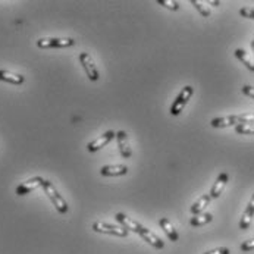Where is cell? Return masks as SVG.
<instances>
[{
    "mask_svg": "<svg viewBox=\"0 0 254 254\" xmlns=\"http://www.w3.org/2000/svg\"><path fill=\"white\" fill-rule=\"evenodd\" d=\"M43 190H44L46 195L49 197V200L52 201V204L55 206V209H56L61 215L68 213L69 206H68L66 200L59 194V191L56 190V187H55L52 182L47 181V180H44V182H43Z\"/></svg>",
    "mask_w": 254,
    "mask_h": 254,
    "instance_id": "1",
    "label": "cell"
},
{
    "mask_svg": "<svg viewBox=\"0 0 254 254\" xmlns=\"http://www.w3.org/2000/svg\"><path fill=\"white\" fill-rule=\"evenodd\" d=\"M75 44L73 38H59V37H44L37 41L40 49H65Z\"/></svg>",
    "mask_w": 254,
    "mask_h": 254,
    "instance_id": "2",
    "label": "cell"
},
{
    "mask_svg": "<svg viewBox=\"0 0 254 254\" xmlns=\"http://www.w3.org/2000/svg\"><path fill=\"white\" fill-rule=\"evenodd\" d=\"M93 231L99 232V234H108V235H113V237H121V238L128 237V232H129L124 226L110 225V223L102 222V220H97V222L93 223Z\"/></svg>",
    "mask_w": 254,
    "mask_h": 254,
    "instance_id": "3",
    "label": "cell"
},
{
    "mask_svg": "<svg viewBox=\"0 0 254 254\" xmlns=\"http://www.w3.org/2000/svg\"><path fill=\"white\" fill-rule=\"evenodd\" d=\"M192 94H194V88L191 85H185L181 90V93L177 96V99L174 100V103H172L171 115L172 116H178L184 110V108L187 106V103L190 102V99L192 97Z\"/></svg>",
    "mask_w": 254,
    "mask_h": 254,
    "instance_id": "4",
    "label": "cell"
},
{
    "mask_svg": "<svg viewBox=\"0 0 254 254\" xmlns=\"http://www.w3.org/2000/svg\"><path fill=\"white\" fill-rule=\"evenodd\" d=\"M79 64L82 65V68H84V71H85L90 81H97L99 79V76H100L99 71L96 68V64H94L93 58L88 53H85V52L79 53Z\"/></svg>",
    "mask_w": 254,
    "mask_h": 254,
    "instance_id": "5",
    "label": "cell"
},
{
    "mask_svg": "<svg viewBox=\"0 0 254 254\" xmlns=\"http://www.w3.org/2000/svg\"><path fill=\"white\" fill-rule=\"evenodd\" d=\"M43 182H44V178H41V177H33V178H30L28 181L22 182V184H19L18 187H16V194L18 195H27V194H30L31 191H34L37 188H40V187H43Z\"/></svg>",
    "mask_w": 254,
    "mask_h": 254,
    "instance_id": "6",
    "label": "cell"
},
{
    "mask_svg": "<svg viewBox=\"0 0 254 254\" xmlns=\"http://www.w3.org/2000/svg\"><path fill=\"white\" fill-rule=\"evenodd\" d=\"M113 138H116V132H115V131H106V132L102 134L99 138H96V140H93L91 143H88V144H87V148H88V151H91V153L99 151L100 148H103L105 145L109 144Z\"/></svg>",
    "mask_w": 254,
    "mask_h": 254,
    "instance_id": "7",
    "label": "cell"
},
{
    "mask_svg": "<svg viewBox=\"0 0 254 254\" xmlns=\"http://www.w3.org/2000/svg\"><path fill=\"white\" fill-rule=\"evenodd\" d=\"M116 141H118V147H119V153L124 159H129L132 156V150L129 145V140H128V134L125 131H118L116 132Z\"/></svg>",
    "mask_w": 254,
    "mask_h": 254,
    "instance_id": "8",
    "label": "cell"
},
{
    "mask_svg": "<svg viewBox=\"0 0 254 254\" xmlns=\"http://www.w3.org/2000/svg\"><path fill=\"white\" fill-rule=\"evenodd\" d=\"M115 219L127 229V231H132V232H135V234H140L141 232V229L144 228L140 222H137V220H134V219L128 218L127 215H124V213H116L115 215Z\"/></svg>",
    "mask_w": 254,
    "mask_h": 254,
    "instance_id": "9",
    "label": "cell"
},
{
    "mask_svg": "<svg viewBox=\"0 0 254 254\" xmlns=\"http://www.w3.org/2000/svg\"><path fill=\"white\" fill-rule=\"evenodd\" d=\"M100 174L103 177H124L128 174L127 165H106L100 169Z\"/></svg>",
    "mask_w": 254,
    "mask_h": 254,
    "instance_id": "10",
    "label": "cell"
},
{
    "mask_svg": "<svg viewBox=\"0 0 254 254\" xmlns=\"http://www.w3.org/2000/svg\"><path fill=\"white\" fill-rule=\"evenodd\" d=\"M144 241H147L150 246H153L154 249H157V250H163L165 249V243L156 235V234H153L150 229H147V228H143L141 229V232L138 234Z\"/></svg>",
    "mask_w": 254,
    "mask_h": 254,
    "instance_id": "11",
    "label": "cell"
},
{
    "mask_svg": "<svg viewBox=\"0 0 254 254\" xmlns=\"http://www.w3.org/2000/svg\"><path fill=\"white\" fill-rule=\"evenodd\" d=\"M228 181H229V175H228L226 172L219 174V177L216 178V181H215L212 190H210V197H212V198H218V197H220V194H222V191L225 190Z\"/></svg>",
    "mask_w": 254,
    "mask_h": 254,
    "instance_id": "12",
    "label": "cell"
},
{
    "mask_svg": "<svg viewBox=\"0 0 254 254\" xmlns=\"http://www.w3.org/2000/svg\"><path fill=\"white\" fill-rule=\"evenodd\" d=\"M253 218H254V194H253V197H252V200H250V203L247 204V207H246L244 213H243V218H241V220H240V229H243V231L249 229V228H250V225H252V222H253Z\"/></svg>",
    "mask_w": 254,
    "mask_h": 254,
    "instance_id": "13",
    "label": "cell"
},
{
    "mask_svg": "<svg viewBox=\"0 0 254 254\" xmlns=\"http://www.w3.org/2000/svg\"><path fill=\"white\" fill-rule=\"evenodd\" d=\"M238 122V116L237 115H229V116H223V118H215L210 121V125L213 128H228V127H237Z\"/></svg>",
    "mask_w": 254,
    "mask_h": 254,
    "instance_id": "14",
    "label": "cell"
},
{
    "mask_svg": "<svg viewBox=\"0 0 254 254\" xmlns=\"http://www.w3.org/2000/svg\"><path fill=\"white\" fill-rule=\"evenodd\" d=\"M0 81L3 82H9L13 85H21L25 81V76L21 73L12 72V71H6V69H0Z\"/></svg>",
    "mask_w": 254,
    "mask_h": 254,
    "instance_id": "15",
    "label": "cell"
},
{
    "mask_svg": "<svg viewBox=\"0 0 254 254\" xmlns=\"http://www.w3.org/2000/svg\"><path fill=\"white\" fill-rule=\"evenodd\" d=\"M159 225H160V228L163 229V232L168 235V238H169L172 243H177V241L180 240V235H178L177 229L174 228V225L171 223V220H169V219L160 218V220H159Z\"/></svg>",
    "mask_w": 254,
    "mask_h": 254,
    "instance_id": "16",
    "label": "cell"
},
{
    "mask_svg": "<svg viewBox=\"0 0 254 254\" xmlns=\"http://www.w3.org/2000/svg\"><path fill=\"white\" fill-rule=\"evenodd\" d=\"M212 201V197L210 194H203L197 201H194V204L191 206V213L192 215H198V213H203V210L209 206V203Z\"/></svg>",
    "mask_w": 254,
    "mask_h": 254,
    "instance_id": "17",
    "label": "cell"
},
{
    "mask_svg": "<svg viewBox=\"0 0 254 254\" xmlns=\"http://www.w3.org/2000/svg\"><path fill=\"white\" fill-rule=\"evenodd\" d=\"M212 220H213V215L212 213H198V215H194L191 218L190 223H191V226L198 228V226H204V225L210 223Z\"/></svg>",
    "mask_w": 254,
    "mask_h": 254,
    "instance_id": "18",
    "label": "cell"
},
{
    "mask_svg": "<svg viewBox=\"0 0 254 254\" xmlns=\"http://www.w3.org/2000/svg\"><path fill=\"white\" fill-rule=\"evenodd\" d=\"M234 55H235V58H237L238 61H241V62L246 65V68H247L249 71L254 72V62L252 61V58L247 55V52H246V50H243V49H237Z\"/></svg>",
    "mask_w": 254,
    "mask_h": 254,
    "instance_id": "19",
    "label": "cell"
},
{
    "mask_svg": "<svg viewBox=\"0 0 254 254\" xmlns=\"http://www.w3.org/2000/svg\"><path fill=\"white\" fill-rule=\"evenodd\" d=\"M235 132L244 135H254V124H238L235 127Z\"/></svg>",
    "mask_w": 254,
    "mask_h": 254,
    "instance_id": "20",
    "label": "cell"
},
{
    "mask_svg": "<svg viewBox=\"0 0 254 254\" xmlns=\"http://www.w3.org/2000/svg\"><path fill=\"white\" fill-rule=\"evenodd\" d=\"M191 4H192V6H194V7H195V9H197V10L204 16V18H209V16H210V13H212V12H210V9L206 6V3L198 1V0H191Z\"/></svg>",
    "mask_w": 254,
    "mask_h": 254,
    "instance_id": "21",
    "label": "cell"
},
{
    "mask_svg": "<svg viewBox=\"0 0 254 254\" xmlns=\"http://www.w3.org/2000/svg\"><path fill=\"white\" fill-rule=\"evenodd\" d=\"M157 3L169 10H178L180 9V3L175 0H157Z\"/></svg>",
    "mask_w": 254,
    "mask_h": 254,
    "instance_id": "22",
    "label": "cell"
},
{
    "mask_svg": "<svg viewBox=\"0 0 254 254\" xmlns=\"http://www.w3.org/2000/svg\"><path fill=\"white\" fill-rule=\"evenodd\" d=\"M237 116H238L240 124H254V112L241 113V115H237Z\"/></svg>",
    "mask_w": 254,
    "mask_h": 254,
    "instance_id": "23",
    "label": "cell"
},
{
    "mask_svg": "<svg viewBox=\"0 0 254 254\" xmlns=\"http://www.w3.org/2000/svg\"><path fill=\"white\" fill-rule=\"evenodd\" d=\"M241 252H244V253H249V252H253L254 250V238L252 240H247V241H244L243 244H241Z\"/></svg>",
    "mask_w": 254,
    "mask_h": 254,
    "instance_id": "24",
    "label": "cell"
},
{
    "mask_svg": "<svg viewBox=\"0 0 254 254\" xmlns=\"http://www.w3.org/2000/svg\"><path fill=\"white\" fill-rule=\"evenodd\" d=\"M240 15L244 18H249V19H254V7H241Z\"/></svg>",
    "mask_w": 254,
    "mask_h": 254,
    "instance_id": "25",
    "label": "cell"
},
{
    "mask_svg": "<svg viewBox=\"0 0 254 254\" xmlns=\"http://www.w3.org/2000/svg\"><path fill=\"white\" fill-rule=\"evenodd\" d=\"M204 254H231V252H229V249H226V247H218V249H213V250L206 252Z\"/></svg>",
    "mask_w": 254,
    "mask_h": 254,
    "instance_id": "26",
    "label": "cell"
},
{
    "mask_svg": "<svg viewBox=\"0 0 254 254\" xmlns=\"http://www.w3.org/2000/svg\"><path fill=\"white\" fill-rule=\"evenodd\" d=\"M243 93H244L247 97L254 99V87H252V85H244V87H243Z\"/></svg>",
    "mask_w": 254,
    "mask_h": 254,
    "instance_id": "27",
    "label": "cell"
},
{
    "mask_svg": "<svg viewBox=\"0 0 254 254\" xmlns=\"http://www.w3.org/2000/svg\"><path fill=\"white\" fill-rule=\"evenodd\" d=\"M207 3L212 4V6H219V4H220V1H218V0H209Z\"/></svg>",
    "mask_w": 254,
    "mask_h": 254,
    "instance_id": "28",
    "label": "cell"
},
{
    "mask_svg": "<svg viewBox=\"0 0 254 254\" xmlns=\"http://www.w3.org/2000/svg\"><path fill=\"white\" fill-rule=\"evenodd\" d=\"M252 50H253L254 53V41H252Z\"/></svg>",
    "mask_w": 254,
    "mask_h": 254,
    "instance_id": "29",
    "label": "cell"
}]
</instances>
